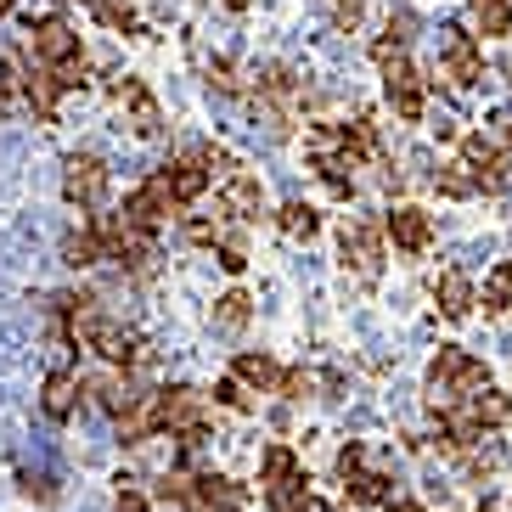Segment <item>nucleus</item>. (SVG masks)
<instances>
[{"mask_svg": "<svg viewBox=\"0 0 512 512\" xmlns=\"http://www.w3.org/2000/svg\"><path fill=\"white\" fill-rule=\"evenodd\" d=\"M85 6H96V0H85Z\"/></svg>", "mask_w": 512, "mask_h": 512, "instance_id": "46", "label": "nucleus"}, {"mask_svg": "<svg viewBox=\"0 0 512 512\" xmlns=\"http://www.w3.org/2000/svg\"><path fill=\"white\" fill-rule=\"evenodd\" d=\"M23 496H34V501H51L57 490H51V479H46V473H23Z\"/></svg>", "mask_w": 512, "mask_h": 512, "instance_id": "38", "label": "nucleus"}, {"mask_svg": "<svg viewBox=\"0 0 512 512\" xmlns=\"http://www.w3.org/2000/svg\"><path fill=\"white\" fill-rule=\"evenodd\" d=\"M479 299H484V310H490V316L512 304V259H501L496 271L484 276V293H479Z\"/></svg>", "mask_w": 512, "mask_h": 512, "instance_id": "26", "label": "nucleus"}, {"mask_svg": "<svg viewBox=\"0 0 512 512\" xmlns=\"http://www.w3.org/2000/svg\"><path fill=\"white\" fill-rule=\"evenodd\" d=\"M332 23H338L344 34H355L366 23V0H338V6H332Z\"/></svg>", "mask_w": 512, "mask_h": 512, "instance_id": "32", "label": "nucleus"}, {"mask_svg": "<svg viewBox=\"0 0 512 512\" xmlns=\"http://www.w3.org/2000/svg\"><path fill=\"white\" fill-rule=\"evenodd\" d=\"M164 175H169V186H175V203H181V209H186V203H197V197L209 192V181H214V175H209L203 164H197L192 152H186L181 164H169Z\"/></svg>", "mask_w": 512, "mask_h": 512, "instance_id": "19", "label": "nucleus"}, {"mask_svg": "<svg viewBox=\"0 0 512 512\" xmlns=\"http://www.w3.org/2000/svg\"><path fill=\"white\" fill-rule=\"evenodd\" d=\"M271 512H327V501H321V496H310V490H293V496H282Z\"/></svg>", "mask_w": 512, "mask_h": 512, "instance_id": "35", "label": "nucleus"}, {"mask_svg": "<svg viewBox=\"0 0 512 512\" xmlns=\"http://www.w3.org/2000/svg\"><path fill=\"white\" fill-rule=\"evenodd\" d=\"M79 389H85V383H79L74 372H51L46 389H40V411H46L51 422H68L79 411Z\"/></svg>", "mask_w": 512, "mask_h": 512, "instance_id": "17", "label": "nucleus"}, {"mask_svg": "<svg viewBox=\"0 0 512 512\" xmlns=\"http://www.w3.org/2000/svg\"><path fill=\"white\" fill-rule=\"evenodd\" d=\"M231 372H237V377H242V383H248L254 394H271V389H282V366H276L271 355H265V349H242Z\"/></svg>", "mask_w": 512, "mask_h": 512, "instance_id": "18", "label": "nucleus"}, {"mask_svg": "<svg viewBox=\"0 0 512 512\" xmlns=\"http://www.w3.org/2000/svg\"><path fill=\"white\" fill-rule=\"evenodd\" d=\"M434 304H439V316L462 321L467 310L479 304V287H473V276H467V271H439V282H434Z\"/></svg>", "mask_w": 512, "mask_h": 512, "instance_id": "15", "label": "nucleus"}, {"mask_svg": "<svg viewBox=\"0 0 512 512\" xmlns=\"http://www.w3.org/2000/svg\"><path fill=\"white\" fill-rule=\"evenodd\" d=\"M484 383H490L484 361H473L462 344H439L434 366H428V394H434V411L456 406V400H467V394H479Z\"/></svg>", "mask_w": 512, "mask_h": 512, "instance_id": "1", "label": "nucleus"}, {"mask_svg": "<svg viewBox=\"0 0 512 512\" xmlns=\"http://www.w3.org/2000/svg\"><path fill=\"white\" fill-rule=\"evenodd\" d=\"M214 406H226V411H237V417H248V411H254V389L231 372V377H220V383H214Z\"/></svg>", "mask_w": 512, "mask_h": 512, "instance_id": "27", "label": "nucleus"}, {"mask_svg": "<svg viewBox=\"0 0 512 512\" xmlns=\"http://www.w3.org/2000/svg\"><path fill=\"white\" fill-rule=\"evenodd\" d=\"M259 484H265V501H282V496H293V490H304V467H299V456H293V445H265V456H259Z\"/></svg>", "mask_w": 512, "mask_h": 512, "instance_id": "10", "label": "nucleus"}, {"mask_svg": "<svg viewBox=\"0 0 512 512\" xmlns=\"http://www.w3.org/2000/svg\"><path fill=\"white\" fill-rule=\"evenodd\" d=\"M0 12H12V0H0Z\"/></svg>", "mask_w": 512, "mask_h": 512, "instance_id": "45", "label": "nucleus"}, {"mask_svg": "<svg viewBox=\"0 0 512 512\" xmlns=\"http://www.w3.org/2000/svg\"><path fill=\"white\" fill-rule=\"evenodd\" d=\"M467 23H473L484 40H501V34H512V0H473V6H467Z\"/></svg>", "mask_w": 512, "mask_h": 512, "instance_id": "21", "label": "nucleus"}, {"mask_svg": "<svg viewBox=\"0 0 512 512\" xmlns=\"http://www.w3.org/2000/svg\"><path fill=\"white\" fill-rule=\"evenodd\" d=\"M338 254L361 282H377V271H383V226L377 220H344L338 226Z\"/></svg>", "mask_w": 512, "mask_h": 512, "instance_id": "7", "label": "nucleus"}, {"mask_svg": "<svg viewBox=\"0 0 512 512\" xmlns=\"http://www.w3.org/2000/svg\"><path fill=\"white\" fill-rule=\"evenodd\" d=\"M107 186H113V175H107L102 152H68V164H62V192H68V203H79V209H102Z\"/></svg>", "mask_w": 512, "mask_h": 512, "instance_id": "6", "label": "nucleus"}, {"mask_svg": "<svg viewBox=\"0 0 512 512\" xmlns=\"http://www.w3.org/2000/svg\"><path fill=\"white\" fill-rule=\"evenodd\" d=\"M113 102H130L141 136H152V130H158V102L147 96V85H141V79H113Z\"/></svg>", "mask_w": 512, "mask_h": 512, "instance_id": "20", "label": "nucleus"}, {"mask_svg": "<svg viewBox=\"0 0 512 512\" xmlns=\"http://www.w3.org/2000/svg\"><path fill=\"white\" fill-rule=\"evenodd\" d=\"M248 316H254V299H248L242 287H231V293L214 299V327H220V332H242V327H248Z\"/></svg>", "mask_w": 512, "mask_h": 512, "instance_id": "24", "label": "nucleus"}, {"mask_svg": "<svg viewBox=\"0 0 512 512\" xmlns=\"http://www.w3.org/2000/svg\"><path fill=\"white\" fill-rule=\"evenodd\" d=\"M496 147H501V152H512V124H507V130L496 136Z\"/></svg>", "mask_w": 512, "mask_h": 512, "instance_id": "43", "label": "nucleus"}, {"mask_svg": "<svg viewBox=\"0 0 512 512\" xmlns=\"http://www.w3.org/2000/svg\"><path fill=\"white\" fill-rule=\"evenodd\" d=\"M23 96H29V107L40 113V119H57V96H62V85H57V74L51 68H29V79H23Z\"/></svg>", "mask_w": 512, "mask_h": 512, "instance_id": "22", "label": "nucleus"}, {"mask_svg": "<svg viewBox=\"0 0 512 512\" xmlns=\"http://www.w3.org/2000/svg\"><path fill=\"white\" fill-rule=\"evenodd\" d=\"M209 85H214V91H237V74H231V62H214V68H209Z\"/></svg>", "mask_w": 512, "mask_h": 512, "instance_id": "40", "label": "nucleus"}, {"mask_svg": "<svg viewBox=\"0 0 512 512\" xmlns=\"http://www.w3.org/2000/svg\"><path fill=\"white\" fill-rule=\"evenodd\" d=\"M29 51H34V62H40V68H68V62H79V34H74V23H68L62 12L34 17Z\"/></svg>", "mask_w": 512, "mask_h": 512, "instance_id": "8", "label": "nucleus"}, {"mask_svg": "<svg viewBox=\"0 0 512 512\" xmlns=\"http://www.w3.org/2000/svg\"><path fill=\"white\" fill-rule=\"evenodd\" d=\"M91 400L107 411V417H124V411H136V400H141V383L130 372H102V377H91Z\"/></svg>", "mask_w": 512, "mask_h": 512, "instance_id": "13", "label": "nucleus"}, {"mask_svg": "<svg viewBox=\"0 0 512 512\" xmlns=\"http://www.w3.org/2000/svg\"><path fill=\"white\" fill-rule=\"evenodd\" d=\"M152 496H158V501H186V496H192V473H186V467H169Z\"/></svg>", "mask_w": 512, "mask_h": 512, "instance_id": "31", "label": "nucleus"}, {"mask_svg": "<svg viewBox=\"0 0 512 512\" xmlns=\"http://www.w3.org/2000/svg\"><path fill=\"white\" fill-rule=\"evenodd\" d=\"M158 428L181 434V451H197L203 434H209V400H203L197 389H186V383L158 389Z\"/></svg>", "mask_w": 512, "mask_h": 512, "instance_id": "2", "label": "nucleus"}, {"mask_svg": "<svg viewBox=\"0 0 512 512\" xmlns=\"http://www.w3.org/2000/svg\"><path fill=\"white\" fill-rule=\"evenodd\" d=\"M68 332H74L85 349H96L107 366H119V372H130V366L141 361V344L130 338V332L119 327V321H107V316H96V310H79L74 321H68Z\"/></svg>", "mask_w": 512, "mask_h": 512, "instance_id": "3", "label": "nucleus"}, {"mask_svg": "<svg viewBox=\"0 0 512 512\" xmlns=\"http://www.w3.org/2000/svg\"><path fill=\"white\" fill-rule=\"evenodd\" d=\"M434 186H439V192H445V197H473V192H479V181H473V175H467L462 164L439 169V175H434Z\"/></svg>", "mask_w": 512, "mask_h": 512, "instance_id": "30", "label": "nucleus"}, {"mask_svg": "<svg viewBox=\"0 0 512 512\" xmlns=\"http://www.w3.org/2000/svg\"><path fill=\"white\" fill-rule=\"evenodd\" d=\"M226 231H220V220H209V214H197V220H186V242H197V248H209V242H220Z\"/></svg>", "mask_w": 512, "mask_h": 512, "instance_id": "33", "label": "nucleus"}, {"mask_svg": "<svg viewBox=\"0 0 512 512\" xmlns=\"http://www.w3.org/2000/svg\"><path fill=\"white\" fill-rule=\"evenodd\" d=\"M147 507H152L147 490H136L130 479H119V512H147Z\"/></svg>", "mask_w": 512, "mask_h": 512, "instance_id": "36", "label": "nucleus"}, {"mask_svg": "<svg viewBox=\"0 0 512 512\" xmlns=\"http://www.w3.org/2000/svg\"><path fill=\"white\" fill-rule=\"evenodd\" d=\"M107 29H136V0H96L91 6Z\"/></svg>", "mask_w": 512, "mask_h": 512, "instance_id": "29", "label": "nucleus"}, {"mask_svg": "<svg viewBox=\"0 0 512 512\" xmlns=\"http://www.w3.org/2000/svg\"><path fill=\"white\" fill-rule=\"evenodd\" d=\"M377 68H383V96H389V107H394L406 124H417L422 113H428V96H422L417 62H411L406 51H394V57H383Z\"/></svg>", "mask_w": 512, "mask_h": 512, "instance_id": "5", "label": "nucleus"}, {"mask_svg": "<svg viewBox=\"0 0 512 512\" xmlns=\"http://www.w3.org/2000/svg\"><path fill=\"white\" fill-rule=\"evenodd\" d=\"M276 226H282L287 237H316L321 214L310 209V203H299V197H293V203H282V209H276Z\"/></svg>", "mask_w": 512, "mask_h": 512, "instance_id": "25", "label": "nucleus"}, {"mask_svg": "<svg viewBox=\"0 0 512 512\" xmlns=\"http://www.w3.org/2000/svg\"><path fill=\"white\" fill-rule=\"evenodd\" d=\"M214 248H220V265H226L231 276H237L242 265H248V242H242V237H220Z\"/></svg>", "mask_w": 512, "mask_h": 512, "instance_id": "34", "label": "nucleus"}, {"mask_svg": "<svg viewBox=\"0 0 512 512\" xmlns=\"http://www.w3.org/2000/svg\"><path fill=\"white\" fill-rule=\"evenodd\" d=\"M344 479H349V496L366 501V507L389 501V479H383V473H361V467H355V473H344Z\"/></svg>", "mask_w": 512, "mask_h": 512, "instance_id": "28", "label": "nucleus"}, {"mask_svg": "<svg viewBox=\"0 0 512 512\" xmlns=\"http://www.w3.org/2000/svg\"><path fill=\"white\" fill-rule=\"evenodd\" d=\"M310 389H316V377H310V372H282V394H287V400H304Z\"/></svg>", "mask_w": 512, "mask_h": 512, "instance_id": "37", "label": "nucleus"}, {"mask_svg": "<svg viewBox=\"0 0 512 512\" xmlns=\"http://www.w3.org/2000/svg\"><path fill=\"white\" fill-rule=\"evenodd\" d=\"M361 462H366V451H361V445H355V439H349L344 451H338V473H355V467H361Z\"/></svg>", "mask_w": 512, "mask_h": 512, "instance_id": "41", "label": "nucleus"}, {"mask_svg": "<svg viewBox=\"0 0 512 512\" xmlns=\"http://www.w3.org/2000/svg\"><path fill=\"white\" fill-rule=\"evenodd\" d=\"M259 209H265L259 181L248 175V169H231L226 186H220V214H231V220H259Z\"/></svg>", "mask_w": 512, "mask_h": 512, "instance_id": "14", "label": "nucleus"}, {"mask_svg": "<svg viewBox=\"0 0 512 512\" xmlns=\"http://www.w3.org/2000/svg\"><path fill=\"white\" fill-rule=\"evenodd\" d=\"M439 79H451V85H479L484 79V51H479V40H473V34L467 29H445L439 34Z\"/></svg>", "mask_w": 512, "mask_h": 512, "instance_id": "9", "label": "nucleus"}, {"mask_svg": "<svg viewBox=\"0 0 512 512\" xmlns=\"http://www.w3.org/2000/svg\"><path fill=\"white\" fill-rule=\"evenodd\" d=\"M434 136H439V141H456V119H445V113H439V119H434Z\"/></svg>", "mask_w": 512, "mask_h": 512, "instance_id": "42", "label": "nucleus"}, {"mask_svg": "<svg viewBox=\"0 0 512 512\" xmlns=\"http://www.w3.org/2000/svg\"><path fill=\"white\" fill-rule=\"evenodd\" d=\"M181 507L186 512H242V484L220 479V473H203V479H192V496Z\"/></svg>", "mask_w": 512, "mask_h": 512, "instance_id": "12", "label": "nucleus"}, {"mask_svg": "<svg viewBox=\"0 0 512 512\" xmlns=\"http://www.w3.org/2000/svg\"><path fill=\"white\" fill-rule=\"evenodd\" d=\"M462 417L473 422L479 434H484V428H501V422L512 417V394H501L496 383H484L479 394H467V400H462Z\"/></svg>", "mask_w": 512, "mask_h": 512, "instance_id": "16", "label": "nucleus"}, {"mask_svg": "<svg viewBox=\"0 0 512 512\" xmlns=\"http://www.w3.org/2000/svg\"><path fill=\"white\" fill-rule=\"evenodd\" d=\"M175 209H181V203H175V186H169V175L158 169V175H147V181H141L136 192L124 197L119 226H130V231H141V237H152V231L164 226V220H169Z\"/></svg>", "mask_w": 512, "mask_h": 512, "instance_id": "4", "label": "nucleus"}, {"mask_svg": "<svg viewBox=\"0 0 512 512\" xmlns=\"http://www.w3.org/2000/svg\"><path fill=\"white\" fill-rule=\"evenodd\" d=\"M6 113H12V96H6V91H0V119H6Z\"/></svg>", "mask_w": 512, "mask_h": 512, "instance_id": "44", "label": "nucleus"}, {"mask_svg": "<svg viewBox=\"0 0 512 512\" xmlns=\"http://www.w3.org/2000/svg\"><path fill=\"white\" fill-rule=\"evenodd\" d=\"M102 259H107V242L96 237V231H74V237L62 242V265H68V271H91Z\"/></svg>", "mask_w": 512, "mask_h": 512, "instance_id": "23", "label": "nucleus"}, {"mask_svg": "<svg viewBox=\"0 0 512 512\" xmlns=\"http://www.w3.org/2000/svg\"><path fill=\"white\" fill-rule=\"evenodd\" d=\"M411 29H417V17H411L406 6H400V12H389V34H394V40H400V46H406V40H411Z\"/></svg>", "mask_w": 512, "mask_h": 512, "instance_id": "39", "label": "nucleus"}, {"mask_svg": "<svg viewBox=\"0 0 512 512\" xmlns=\"http://www.w3.org/2000/svg\"><path fill=\"white\" fill-rule=\"evenodd\" d=\"M383 242H394L400 254H428V242H434V220H428V209H417V203L389 209L383 214Z\"/></svg>", "mask_w": 512, "mask_h": 512, "instance_id": "11", "label": "nucleus"}]
</instances>
